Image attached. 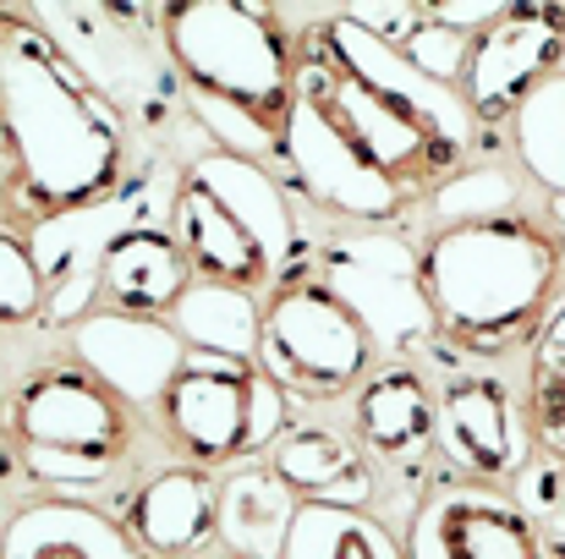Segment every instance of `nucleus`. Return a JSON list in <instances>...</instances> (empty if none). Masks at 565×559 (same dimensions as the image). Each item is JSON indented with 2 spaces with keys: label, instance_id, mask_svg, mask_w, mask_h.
<instances>
[{
  "label": "nucleus",
  "instance_id": "f257e3e1",
  "mask_svg": "<svg viewBox=\"0 0 565 559\" xmlns=\"http://www.w3.org/2000/svg\"><path fill=\"white\" fill-rule=\"evenodd\" d=\"M0 143L44 214L94 208L127 165L121 110L28 17H0Z\"/></svg>",
  "mask_w": 565,
  "mask_h": 559
},
{
  "label": "nucleus",
  "instance_id": "f03ea898",
  "mask_svg": "<svg viewBox=\"0 0 565 559\" xmlns=\"http://www.w3.org/2000/svg\"><path fill=\"white\" fill-rule=\"evenodd\" d=\"M166 11V50L188 83L192 116L220 154L269 160L291 105V55L269 11L242 0H182Z\"/></svg>",
  "mask_w": 565,
  "mask_h": 559
},
{
  "label": "nucleus",
  "instance_id": "7ed1b4c3",
  "mask_svg": "<svg viewBox=\"0 0 565 559\" xmlns=\"http://www.w3.org/2000/svg\"><path fill=\"white\" fill-rule=\"evenodd\" d=\"M423 291L434 324L467 341L472 352H500L533 335L561 297V241L527 214L439 225L423 252Z\"/></svg>",
  "mask_w": 565,
  "mask_h": 559
},
{
  "label": "nucleus",
  "instance_id": "20e7f679",
  "mask_svg": "<svg viewBox=\"0 0 565 559\" xmlns=\"http://www.w3.org/2000/svg\"><path fill=\"white\" fill-rule=\"evenodd\" d=\"M166 230L192 264V280H220L236 291L286 286L291 264L302 258L297 208L275 171L220 149L182 171Z\"/></svg>",
  "mask_w": 565,
  "mask_h": 559
},
{
  "label": "nucleus",
  "instance_id": "39448f33",
  "mask_svg": "<svg viewBox=\"0 0 565 559\" xmlns=\"http://www.w3.org/2000/svg\"><path fill=\"white\" fill-rule=\"evenodd\" d=\"M11 428L28 472L44 488L88 494L132 455L138 422L127 400H116L99 378H88L83 368H50L17 395Z\"/></svg>",
  "mask_w": 565,
  "mask_h": 559
},
{
  "label": "nucleus",
  "instance_id": "423d86ee",
  "mask_svg": "<svg viewBox=\"0 0 565 559\" xmlns=\"http://www.w3.org/2000/svg\"><path fill=\"white\" fill-rule=\"evenodd\" d=\"M166 411V433L177 439V450H188L192 461H258L286 428H291V406L286 395L258 373L247 357H209L188 352L177 378L160 395Z\"/></svg>",
  "mask_w": 565,
  "mask_h": 559
},
{
  "label": "nucleus",
  "instance_id": "0eeeda50",
  "mask_svg": "<svg viewBox=\"0 0 565 559\" xmlns=\"http://www.w3.org/2000/svg\"><path fill=\"white\" fill-rule=\"evenodd\" d=\"M374 341L363 324L319 286H280L258 313V373L291 400H341L369 378Z\"/></svg>",
  "mask_w": 565,
  "mask_h": 559
},
{
  "label": "nucleus",
  "instance_id": "6e6552de",
  "mask_svg": "<svg viewBox=\"0 0 565 559\" xmlns=\"http://www.w3.org/2000/svg\"><path fill=\"white\" fill-rule=\"evenodd\" d=\"M319 286L384 352H406V346H423V341L439 335L428 291H423L417 247L390 225L330 236L324 252H319Z\"/></svg>",
  "mask_w": 565,
  "mask_h": 559
},
{
  "label": "nucleus",
  "instance_id": "1a4fd4ad",
  "mask_svg": "<svg viewBox=\"0 0 565 559\" xmlns=\"http://www.w3.org/2000/svg\"><path fill=\"white\" fill-rule=\"evenodd\" d=\"M280 160H286L297 192H308L319 208H330L341 219L390 225L406 208V192L390 182L379 165L363 160V149L335 127V116L302 83H291L286 127H280Z\"/></svg>",
  "mask_w": 565,
  "mask_h": 559
},
{
  "label": "nucleus",
  "instance_id": "9d476101",
  "mask_svg": "<svg viewBox=\"0 0 565 559\" xmlns=\"http://www.w3.org/2000/svg\"><path fill=\"white\" fill-rule=\"evenodd\" d=\"M291 83H302V88L335 116V127L363 149V160L379 165L401 192L428 186V182L439 186L456 171V160H461V154H450L439 138H428L412 116H401L395 105H384L374 88H363V83H352L347 72H335L319 50H308L302 61H291Z\"/></svg>",
  "mask_w": 565,
  "mask_h": 559
},
{
  "label": "nucleus",
  "instance_id": "9b49d317",
  "mask_svg": "<svg viewBox=\"0 0 565 559\" xmlns=\"http://www.w3.org/2000/svg\"><path fill=\"white\" fill-rule=\"evenodd\" d=\"M313 50H319L335 72H347L352 83L374 88L384 105H395L401 116H412V121H417L428 138H439L450 154H467V149L478 143L483 127H478V116L467 110L461 88H445V83L423 77V72L401 55V44L369 33L363 22H352V17H324V22L313 28Z\"/></svg>",
  "mask_w": 565,
  "mask_h": 559
},
{
  "label": "nucleus",
  "instance_id": "f8f14e48",
  "mask_svg": "<svg viewBox=\"0 0 565 559\" xmlns=\"http://www.w3.org/2000/svg\"><path fill=\"white\" fill-rule=\"evenodd\" d=\"M565 55V6L550 0H511L489 28L472 33L467 50V72H461V99L467 110L483 121L516 116V105L544 88L550 77H561Z\"/></svg>",
  "mask_w": 565,
  "mask_h": 559
},
{
  "label": "nucleus",
  "instance_id": "ddd939ff",
  "mask_svg": "<svg viewBox=\"0 0 565 559\" xmlns=\"http://www.w3.org/2000/svg\"><path fill=\"white\" fill-rule=\"evenodd\" d=\"M406 559H550L544 533L494 483H434L401 538Z\"/></svg>",
  "mask_w": 565,
  "mask_h": 559
},
{
  "label": "nucleus",
  "instance_id": "4468645a",
  "mask_svg": "<svg viewBox=\"0 0 565 559\" xmlns=\"http://www.w3.org/2000/svg\"><path fill=\"white\" fill-rule=\"evenodd\" d=\"M434 455L467 483H505L527 466L533 439L516 395L494 378H456L434 400Z\"/></svg>",
  "mask_w": 565,
  "mask_h": 559
},
{
  "label": "nucleus",
  "instance_id": "2eb2a0df",
  "mask_svg": "<svg viewBox=\"0 0 565 559\" xmlns=\"http://www.w3.org/2000/svg\"><path fill=\"white\" fill-rule=\"evenodd\" d=\"M72 352L88 378H99L127 406H160L166 384L177 378L188 346L166 319H132V313H83L72 330Z\"/></svg>",
  "mask_w": 565,
  "mask_h": 559
},
{
  "label": "nucleus",
  "instance_id": "dca6fc26",
  "mask_svg": "<svg viewBox=\"0 0 565 559\" xmlns=\"http://www.w3.org/2000/svg\"><path fill=\"white\" fill-rule=\"evenodd\" d=\"M352 422H358L363 455L384 461L390 472L417 477L434 461V395H428L423 373L384 368L363 378V389L352 400Z\"/></svg>",
  "mask_w": 565,
  "mask_h": 559
},
{
  "label": "nucleus",
  "instance_id": "f3484780",
  "mask_svg": "<svg viewBox=\"0 0 565 559\" xmlns=\"http://www.w3.org/2000/svg\"><path fill=\"white\" fill-rule=\"evenodd\" d=\"M121 533L143 559H198L214 544V483L198 466L149 477L132 494Z\"/></svg>",
  "mask_w": 565,
  "mask_h": 559
},
{
  "label": "nucleus",
  "instance_id": "a211bd4d",
  "mask_svg": "<svg viewBox=\"0 0 565 559\" xmlns=\"http://www.w3.org/2000/svg\"><path fill=\"white\" fill-rule=\"evenodd\" d=\"M188 286L192 264L182 258L177 236L160 225H127L99 258V291H105L110 313L166 319Z\"/></svg>",
  "mask_w": 565,
  "mask_h": 559
},
{
  "label": "nucleus",
  "instance_id": "6ab92c4d",
  "mask_svg": "<svg viewBox=\"0 0 565 559\" xmlns=\"http://www.w3.org/2000/svg\"><path fill=\"white\" fill-rule=\"evenodd\" d=\"M269 466L297 494V505L369 510V499H374V466H369L363 444H352L330 428H286L269 444Z\"/></svg>",
  "mask_w": 565,
  "mask_h": 559
},
{
  "label": "nucleus",
  "instance_id": "aec40b11",
  "mask_svg": "<svg viewBox=\"0 0 565 559\" xmlns=\"http://www.w3.org/2000/svg\"><path fill=\"white\" fill-rule=\"evenodd\" d=\"M297 516V494L275 477L269 461H236L214 483V538L231 559H280Z\"/></svg>",
  "mask_w": 565,
  "mask_h": 559
},
{
  "label": "nucleus",
  "instance_id": "412c9836",
  "mask_svg": "<svg viewBox=\"0 0 565 559\" xmlns=\"http://www.w3.org/2000/svg\"><path fill=\"white\" fill-rule=\"evenodd\" d=\"M0 559H143L121 522L83 499H44L11 516L0 533Z\"/></svg>",
  "mask_w": 565,
  "mask_h": 559
},
{
  "label": "nucleus",
  "instance_id": "4be33fe9",
  "mask_svg": "<svg viewBox=\"0 0 565 559\" xmlns=\"http://www.w3.org/2000/svg\"><path fill=\"white\" fill-rule=\"evenodd\" d=\"M258 297L220 286V280H192L177 297V308L166 313V324L177 330V341L188 352H209V357H247L258 352Z\"/></svg>",
  "mask_w": 565,
  "mask_h": 559
},
{
  "label": "nucleus",
  "instance_id": "5701e85b",
  "mask_svg": "<svg viewBox=\"0 0 565 559\" xmlns=\"http://www.w3.org/2000/svg\"><path fill=\"white\" fill-rule=\"evenodd\" d=\"M280 559H406L401 538L369 510L341 505H297Z\"/></svg>",
  "mask_w": 565,
  "mask_h": 559
},
{
  "label": "nucleus",
  "instance_id": "b1692460",
  "mask_svg": "<svg viewBox=\"0 0 565 559\" xmlns=\"http://www.w3.org/2000/svg\"><path fill=\"white\" fill-rule=\"evenodd\" d=\"M527 439L544 461L565 466V302L544 319L527 378Z\"/></svg>",
  "mask_w": 565,
  "mask_h": 559
},
{
  "label": "nucleus",
  "instance_id": "393cba45",
  "mask_svg": "<svg viewBox=\"0 0 565 559\" xmlns=\"http://www.w3.org/2000/svg\"><path fill=\"white\" fill-rule=\"evenodd\" d=\"M511 132H516V160L527 165V176L565 197V77H550L516 105Z\"/></svg>",
  "mask_w": 565,
  "mask_h": 559
},
{
  "label": "nucleus",
  "instance_id": "a878e982",
  "mask_svg": "<svg viewBox=\"0 0 565 559\" xmlns=\"http://www.w3.org/2000/svg\"><path fill=\"white\" fill-rule=\"evenodd\" d=\"M516 176L505 165H472L434 186V219L439 225H472V219H505L516 214Z\"/></svg>",
  "mask_w": 565,
  "mask_h": 559
},
{
  "label": "nucleus",
  "instance_id": "bb28decb",
  "mask_svg": "<svg viewBox=\"0 0 565 559\" xmlns=\"http://www.w3.org/2000/svg\"><path fill=\"white\" fill-rule=\"evenodd\" d=\"M417 11H423V6H417ZM467 50H472V33H456V28H445V22H434V17H417L412 33L401 39V55H406L423 77H434V83H445V88L461 83Z\"/></svg>",
  "mask_w": 565,
  "mask_h": 559
},
{
  "label": "nucleus",
  "instance_id": "cd10ccee",
  "mask_svg": "<svg viewBox=\"0 0 565 559\" xmlns=\"http://www.w3.org/2000/svg\"><path fill=\"white\" fill-rule=\"evenodd\" d=\"M511 499L527 510V522L550 538H565V466L544 461V455H527V466L516 472V488Z\"/></svg>",
  "mask_w": 565,
  "mask_h": 559
},
{
  "label": "nucleus",
  "instance_id": "c85d7f7f",
  "mask_svg": "<svg viewBox=\"0 0 565 559\" xmlns=\"http://www.w3.org/2000/svg\"><path fill=\"white\" fill-rule=\"evenodd\" d=\"M44 308V275L33 247L0 230V324H28Z\"/></svg>",
  "mask_w": 565,
  "mask_h": 559
},
{
  "label": "nucleus",
  "instance_id": "c756f323",
  "mask_svg": "<svg viewBox=\"0 0 565 559\" xmlns=\"http://www.w3.org/2000/svg\"><path fill=\"white\" fill-rule=\"evenodd\" d=\"M561 77H565V55H561Z\"/></svg>",
  "mask_w": 565,
  "mask_h": 559
}]
</instances>
